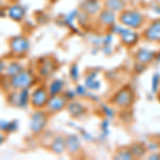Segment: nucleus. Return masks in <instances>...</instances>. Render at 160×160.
Wrapping results in <instances>:
<instances>
[{"mask_svg": "<svg viewBox=\"0 0 160 160\" xmlns=\"http://www.w3.org/2000/svg\"><path fill=\"white\" fill-rule=\"evenodd\" d=\"M4 68H6V65H4L3 62H2L1 60H0V74H1L2 72L4 71Z\"/></svg>", "mask_w": 160, "mask_h": 160, "instance_id": "nucleus-35", "label": "nucleus"}, {"mask_svg": "<svg viewBox=\"0 0 160 160\" xmlns=\"http://www.w3.org/2000/svg\"><path fill=\"white\" fill-rule=\"evenodd\" d=\"M82 11L86 12L90 16H94V15L98 14L102 10V3L99 0H84L81 3Z\"/></svg>", "mask_w": 160, "mask_h": 160, "instance_id": "nucleus-11", "label": "nucleus"}, {"mask_svg": "<svg viewBox=\"0 0 160 160\" xmlns=\"http://www.w3.org/2000/svg\"><path fill=\"white\" fill-rule=\"evenodd\" d=\"M71 77L74 81H77L79 78V71H78V65H77V64H73V66L71 68Z\"/></svg>", "mask_w": 160, "mask_h": 160, "instance_id": "nucleus-29", "label": "nucleus"}, {"mask_svg": "<svg viewBox=\"0 0 160 160\" xmlns=\"http://www.w3.org/2000/svg\"><path fill=\"white\" fill-rule=\"evenodd\" d=\"M17 127H18V122L17 121H11L10 122V125H9V128H8V133H11L13 131H15L17 129Z\"/></svg>", "mask_w": 160, "mask_h": 160, "instance_id": "nucleus-30", "label": "nucleus"}, {"mask_svg": "<svg viewBox=\"0 0 160 160\" xmlns=\"http://www.w3.org/2000/svg\"><path fill=\"white\" fill-rule=\"evenodd\" d=\"M78 11L77 10H73V11H71L69 13L65 15V17H64V22H65V25L69 26L71 28H74V20L77 18V16H78Z\"/></svg>", "mask_w": 160, "mask_h": 160, "instance_id": "nucleus-23", "label": "nucleus"}, {"mask_svg": "<svg viewBox=\"0 0 160 160\" xmlns=\"http://www.w3.org/2000/svg\"><path fill=\"white\" fill-rule=\"evenodd\" d=\"M68 111L69 112V114H72L74 118H79L80 115L83 114L84 108H83V106L81 104H79V102H73L68 105Z\"/></svg>", "mask_w": 160, "mask_h": 160, "instance_id": "nucleus-18", "label": "nucleus"}, {"mask_svg": "<svg viewBox=\"0 0 160 160\" xmlns=\"http://www.w3.org/2000/svg\"><path fill=\"white\" fill-rule=\"evenodd\" d=\"M48 102V92L43 88H38L30 95V102L34 108L45 107Z\"/></svg>", "mask_w": 160, "mask_h": 160, "instance_id": "nucleus-5", "label": "nucleus"}, {"mask_svg": "<svg viewBox=\"0 0 160 160\" xmlns=\"http://www.w3.org/2000/svg\"><path fill=\"white\" fill-rule=\"evenodd\" d=\"M76 91H73V90H68V91H66V93L64 94V97H65L66 99L68 100H73L75 98V96H76Z\"/></svg>", "mask_w": 160, "mask_h": 160, "instance_id": "nucleus-32", "label": "nucleus"}, {"mask_svg": "<svg viewBox=\"0 0 160 160\" xmlns=\"http://www.w3.org/2000/svg\"><path fill=\"white\" fill-rule=\"evenodd\" d=\"M10 122L9 121H3V120H0V130L3 131V132H7L8 128H9Z\"/></svg>", "mask_w": 160, "mask_h": 160, "instance_id": "nucleus-31", "label": "nucleus"}, {"mask_svg": "<svg viewBox=\"0 0 160 160\" xmlns=\"http://www.w3.org/2000/svg\"><path fill=\"white\" fill-rule=\"evenodd\" d=\"M159 156H160V154H159Z\"/></svg>", "mask_w": 160, "mask_h": 160, "instance_id": "nucleus-42", "label": "nucleus"}, {"mask_svg": "<svg viewBox=\"0 0 160 160\" xmlns=\"http://www.w3.org/2000/svg\"><path fill=\"white\" fill-rule=\"evenodd\" d=\"M102 110H104L105 112H106V114H107V117H108V118H112V117H113V114H114V113H113V111L111 110L110 108L106 107V106H102Z\"/></svg>", "mask_w": 160, "mask_h": 160, "instance_id": "nucleus-34", "label": "nucleus"}, {"mask_svg": "<svg viewBox=\"0 0 160 160\" xmlns=\"http://www.w3.org/2000/svg\"><path fill=\"white\" fill-rule=\"evenodd\" d=\"M30 43L24 37H16L13 38L10 42V48H11L12 52L15 55H24L29 50Z\"/></svg>", "mask_w": 160, "mask_h": 160, "instance_id": "nucleus-6", "label": "nucleus"}, {"mask_svg": "<svg viewBox=\"0 0 160 160\" xmlns=\"http://www.w3.org/2000/svg\"><path fill=\"white\" fill-rule=\"evenodd\" d=\"M65 144H66V148H68V151L71 154L76 153L80 148V141H79L78 137L75 135H69L68 138L65 139Z\"/></svg>", "mask_w": 160, "mask_h": 160, "instance_id": "nucleus-16", "label": "nucleus"}, {"mask_svg": "<svg viewBox=\"0 0 160 160\" xmlns=\"http://www.w3.org/2000/svg\"><path fill=\"white\" fill-rule=\"evenodd\" d=\"M105 8L109 9L115 13H121L125 10L126 1L125 0H105Z\"/></svg>", "mask_w": 160, "mask_h": 160, "instance_id": "nucleus-15", "label": "nucleus"}, {"mask_svg": "<svg viewBox=\"0 0 160 160\" xmlns=\"http://www.w3.org/2000/svg\"><path fill=\"white\" fill-rule=\"evenodd\" d=\"M46 124H47V115L43 111H35L31 115L30 129L35 135H38L40 132H42L43 129L45 128Z\"/></svg>", "mask_w": 160, "mask_h": 160, "instance_id": "nucleus-3", "label": "nucleus"}, {"mask_svg": "<svg viewBox=\"0 0 160 160\" xmlns=\"http://www.w3.org/2000/svg\"><path fill=\"white\" fill-rule=\"evenodd\" d=\"M2 6V0H0V7Z\"/></svg>", "mask_w": 160, "mask_h": 160, "instance_id": "nucleus-40", "label": "nucleus"}, {"mask_svg": "<svg viewBox=\"0 0 160 160\" xmlns=\"http://www.w3.org/2000/svg\"><path fill=\"white\" fill-rule=\"evenodd\" d=\"M66 99L64 96H60V95H53V96H50V98H48V102L46 104V107H47V110L50 111V112L55 113V112H59L62 109H64L66 106Z\"/></svg>", "mask_w": 160, "mask_h": 160, "instance_id": "nucleus-9", "label": "nucleus"}, {"mask_svg": "<svg viewBox=\"0 0 160 160\" xmlns=\"http://www.w3.org/2000/svg\"><path fill=\"white\" fill-rule=\"evenodd\" d=\"M64 87V83L61 79H56L53 80L52 82L50 83L49 89H48V94L50 96H53V95H59L62 92Z\"/></svg>", "mask_w": 160, "mask_h": 160, "instance_id": "nucleus-19", "label": "nucleus"}, {"mask_svg": "<svg viewBox=\"0 0 160 160\" xmlns=\"http://www.w3.org/2000/svg\"><path fill=\"white\" fill-rule=\"evenodd\" d=\"M65 139H63L62 137H57V138H55V140L52 141V143H51V149L56 154H62L65 151Z\"/></svg>", "mask_w": 160, "mask_h": 160, "instance_id": "nucleus-17", "label": "nucleus"}, {"mask_svg": "<svg viewBox=\"0 0 160 160\" xmlns=\"http://www.w3.org/2000/svg\"><path fill=\"white\" fill-rule=\"evenodd\" d=\"M4 140H6V137L2 135V133H0V145H1V144L3 143Z\"/></svg>", "mask_w": 160, "mask_h": 160, "instance_id": "nucleus-36", "label": "nucleus"}, {"mask_svg": "<svg viewBox=\"0 0 160 160\" xmlns=\"http://www.w3.org/2000/svg\"><path fill=\"white\" fill-rule=\"evenodd\" d=\"M118 22L126 28L138 30L143 26L145 16L138 10H124L121 12Z\"/></svg>", "mask_w": 160, "mask_h": 160, "instance_id": "nucleus-1", "label": "nucleus"}, {"mask_svg": "<svg viewBox=\"0 0 160 160\" xmlns=\"http://www.w3.org/2000/svg\"><path fill=\"white\" fill-rule=\"evenodd\" d=\"M33 75L29 71L22 69L20 73H18L15 76L11 77L10 83L13 89L15 90H22V89H29V87L32 86L33 83Z\"/></svg>", "mask_w": 160, "mask_h": 160, "instance_id": "nucleus-2", "label": "nucleus"}, {"mask_svg": "<svg viewBox=\"0 0 160 160\" xmlns=\"http://www.w3.org/2000/svg\"><path fill=\"white\" fill-rule=\"evenodd\" d=\"M112 102L114 105L120 106V107H129L133 102V93L128 88L122 89L114 95Z\"/></svg>", "mask_w": 160, "mask_h": 160, "instance_id": "nucleus-4", "label": "nucleus"}, {"mask_svg": "<svg viewBox=\"0 0 160 160\" xmlns=\"http://www.w3.org/2000/svg\"><path fill=\"white\" fill-rule=\"evenodd\" d=\"M30 100V93L28 89H22L18 93V106L19 108H25L28 106V102Z\"/></svg>", "mask_w": 160, "mask_h": 160, "instance_id": "nucleus-22", "label": "nucleus"}, {"mask_svg": "<svg viewBox=\"0 0 160 160\" xmlns=\"http://www.w3.org/2000/svg\"><path fill=\"white\" fill-rule=\"evenodd\" d=\"M76 93L78 95H84V94H87V89H86V87H83V86H77L76 88Z\"/></svg>", "mask_w": 160, "mask_h": 160, "instance_id": "nucleus-33", "label": "nucleus"}, {"mask_svg": "<svg viewBox=\"0 0 160 160\" xmlns=\"http://www.w3.org/2000/svg\"><path fill=\"white\" fill-rule=\"evenodd\" d=\"M143 37L149 42L160 43V19L151 22L143 32Z\"/></svg>", "mask_w": 160, "mask_h": 160, "instance_id": "nucleus-7", "label": "nucleus"}, {"mask_svg": "<svg viewBox=\"0 0 160 160\" xmlns=\"http://www.w3.org/2000/svg\"><path fill=\"white\" fill-rule=\"evenodd\" d=\"M22 69H24V68H22V64L17 63V62H11V63L7 65L6 74H7V76L13 77V76H15V75H17L18 73H20Z\"/></svg>", "mask_w": 160, "mask_h": 160, "instance_id": "nucleus-20", "label": "nucleus"}, {"mask_svg": "<svg viewBox=\"0 0 160 160\" xmlns=\"http://www.w3.org/2000/svg\"><path fill=\"white\" fill-rule=\"evenodd\" d=\"M96 77V73H91L86 79V87L89 88L90 90H93V91H96V90H98L100 88V82L97 81Z\"/></svg>", "mask_w": 160, "mask_h": 160, "instance_id": "nucleus-21", "label": "nucleus"}, {"mask_svg": "<svg viewBox=\"0 0 160 160\" xmlns=\"http://www.w3.org/2000/svg\"><path fill=\"white\" fill-rule=\"evenodd\" d=\"M9 1H11V2H15V1H17V0H9Z\"/></svg>", "mask_w": 160, "mask_h": 160, "instance_id": "nucleus-39", "label": "nucleus"}, {"mask_svg": "<svg viewBox=\"0 0 160 160\" xmlns=\"http://www.w3.org/2000/svg\"><path fill=\"white\" fill-rule=\"evenodd\" d=\"M1 16H4V13L2 11H0V17H1Z\"/></svg>", "mask_w": 160, "mask_h": 160, "instance_id": "nucleus-37", "label": "nucleus"}, {"mask_svg": "<svg viewBox=\"0 0 160 160\" xmlns=\"http://www.w3.org/2000/svg\"><path fill=\"white\" fill-rule=\"evenodd\" d=\"M133 155L131 153V151H128V149H121L118 153L115 155V159H120V160H130L132 159Z\"/></svg>", "mask_w": 160, "mask_h": 160, "instance_id": "nucleus-24", "label": "nucleus"}, {"mask_svg": "<svg viewBox=\"0 0 160 160\" xmlns=\"http://www.w3.org/2000/svg\"><path fill=\"white\" fill-rule=\"evenodd\" d=\"M131 153L136 157H142L145 154V148L141 144H133L132 148H131Z\"/></svg>", "mask_w": 160, "mask_h": 160, "instance_id": "nucleus-26", "label": "nucleus"}, {"mask_svg": "<svg viewBox=\"0 0 160 160\" xmlns=\"http://www.w3.org/2000/svg\"><path fill=\"white\" fill-rule=\"evenodd\" d=\"M8 102L12 106H18V93L12 92L11 94L8 96Z\"/></svg>", "mask_w": 160, "mask_h": 160, "instance_id": "nucleus-28", "label": "nucleus"}, {"mask_svg": "<svg viewBox=\"0 0 160 160\" xmlns=\"http://www.w3.org/2000/svg\"><path fill=\"white\" fill-rule=\"evenodd\" d=\"M98 22L104 27L110 28L111 26L117 22V14L115 12L105 8L104 10H100V12L98 13Z\"/></svg>", "mask_w": 160, "mask_h": 160, "instance_id": "nucleus-10", "label": "nucleus"}, {"mask_svg": "<svg viewBox=\"0 0 160 160\" xmlns=\"http://www.w3.org/2000/svg\"><path fill=\"white\" fill-rule=\"evenodd\" d=\"M160 87V74L155 73L152 77V92L157 93Z\"/></svg>", "mask_w": 160, "mask_h": 160, "instance_id": "nucleus-25", "label": "nucleus"}, {"mask_svg": "<svg viewBox=\"0 0 160 160\" xmlns=\"http://www.w3.org/2000/svg\"><path fill=\"white\" fill-rule=\"evenodd\" d=\"M157 60H160V53L158 55V57H157Z\"/></svg>", "mask_w": 160, "mask_h": 160, "instance_id": "nucleus-38", "label": "nucleus"}, {"mask_svg": "<svg viewBox=\"0 0 160 160\" xmlns=\"http://www.w3.org/2000/svg\"><path fill=\"white\" fill-rule=\"evenodd\" d=\"M8 15L9 17L13 20H16V22H20L25 16V10L24 8L19 4H14V6L10 7L8 10Z\"/></svg>", "mask_w": 160, "mask_h": 160, "instance_id": "nucleus-13", "label": "nucleus"}, {"mask_svg": "<svg viewBox=\"0 0 160 160\" xmlns=\"http://www.w3.org/2000/svg\"><path fill=\"white\" fill-rule=\"evenodd\" d=\"M155 57H156L155 52L146 49V48H141V49H139L136 53V59L142 64H145V63L151 62Z\"/></svg>", "mask_w": 160, "mask_h": 160, "instance_id": "nucleus-14", "label": "nucleus"}, {"mask_svg": "<svg viewBox=\"0 0 160 160\" xmlns=\"http://www.w3.org/2000/svg\"><path fill=\"white\" fill-rule=\"evenodd\" d=\"M118 35H120L121 41H122L124 45L129 46V47L136 45L139 41V34L133 29H130V28L124 27Z\"/></svg>", "mask_w": 160, "mask_h": 160, "instance_id": "nucleus-8", "label": "nucleus"}, {"mask_svg": "<svg viewBox=\"0 0 160 160\" xmlns=\"http://www.w3.org/2000/svg\"><path fill=\"white\" fill-rule=\"evenodd\" d=\"M55 68H56L55 63H53L50 59H45V60H43V62L41 63L40 68H38V73H40L41 76L47 78V77L51 76V74L53 73Z\"/></svg>", "mask_w": 160, "mask_h": 160, "instance_id": "nucleus-12", "label": "nucleus"}, {"mask_svg": "<svg viewBox=\"0 0 160 160\" xmlns=\"http://www.w3.org/2000/svg\"><path fill=\"white\" fill-rule=\"evenodd\" d=\"M159 100H160V95H159Z\"/></svg>", "mask_w": 160, "mask_h": 160, "instance_id": "nucleus-41", "label": "nucleus"}, {"mask_svg": "<svg viewBox=\"0 0 160 160\" xmlns=\"http://www.w3.org/2000/svg\"><path fill=\"white\" fill-rule=\"evenodd\" d=\"M89 19H90V15H88L87 13L83 11L81 13H79L78 16H77V20H78L79 24L82 26H86L87 22H89Z\"/></svg>", "mask_w": 160, "mask_h": 160, "instance_id": "nucleus-27", "label": "nucleus"}]
</instances>
